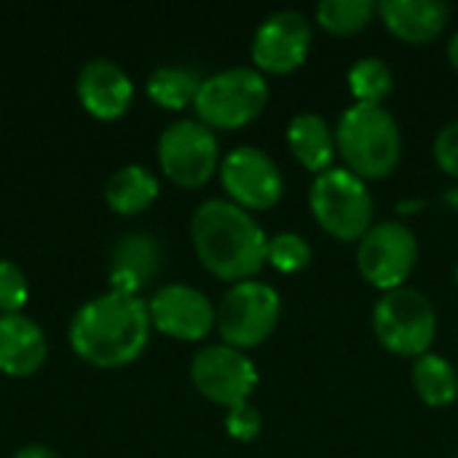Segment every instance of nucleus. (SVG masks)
<instances>
[{"label":"nucleus","mask_w":458,"mask_h":458,"mask_svg":"<svg viewBox=\"0 0 458 458\" xmlns=\"http://www.w3.org/2000/svg\"><path fill=\"white\" fill-rule=\"evenodd\" d=\"M27 295H30V284L24 271L13 260H0V317L21 314Z\"/></svg>","instance_id":"393cba45"},{"label":"nucleus","mask_w":458,"mask_h":458,"mask_svg":"<svg viewBox=\"0 0 458 458\" xmlns=\"http://www.w3.org/2000/svg\"><path fill=\"white\" fill-rule=\"evenodd\" d=\"M48 344L38 322L24 314L0 317V373L30 376L46 362Z\"/></svg>","instance_id":"dca6fc26"},{"label":"nucleus","mask_w":458,"mask_h":458,"mask_svg":"<svg viewBox=\"0 0 458 458\" xmlns=\"http://www.w3.org/2000/svg\"><path fill=\"white\" fill-rule=\"evenodd\" d=\"M335 148L360 180L389 177L403 156V134L384 105H354L335 126Z\"/></svg>","instance_id":"7ed1b4c3"},{"label":"nucleus","mask_w":458,"mask_h":458,"mask_svg":"<svg viewBox=\"0 0 458 458\" xmlns=\"http://www.w3.org/2000/svg\"><path fill=\"white\" fill-rule=\"evenodd\" d=\"M191 239L204 268L233 284L252 279L266 263L263 228L247 209L225 199H207L196 207Z\"/></svg>","instance_id":"f03ea898"},{"label":"nucleus","mask_w":458,"mask_h":458,"mask_svg":"<svg viewBox=\"0 0 458 458\" xmlns=\"http://www.w3.org/2000/svg\"><path fill=\"white\" fill-rule=\"evenodd\" d=\"M161 266V250L148 233H123L110 252V290L140 295L145 284L153 282Z\"/></svg>","instance_id":"2eb2a0df"},{"label":"nucleus","mask_w":458,"mask_h":458,"mask_svg":"<svg viewBox=\"0 0 458 458\" xmlns=\"http://www.w3.org/2000/svg\"><path fill=\"white\" fill-rule=\"evenodd\" d=\"M287 142L293 156L309 172H327L335 156V134L330 131L327 121L317 113H301L287 126Z\"/></svg>","instance_id":"a211bd4d"},{"label":"nucleus","mask_w":458,"mask_h":458,"mask_svg":"<svg viewBox=\"0 0 458 458\" xmlns=\"http://www.w3.org/2000/svg\"><path fill=\"white\" fill-rule=\"evenodd\" d=\"M376 13L378 5L373 0H322L317 5V21L333 35L360 32Z\"/></svg>","instance_id":"4be33fe9"},{"label":"nucleus","mask_w":458,"mask_h":458,"mask_svg":"<svg viewBox=\"0 0 458 458\" xmlns=\"http://www.w3.org/2000/svg\"><path fill=\"white\" fill-rule=\"evenodd\" d=\"M413 386L429 408H445L456 403L458 376L445 357L424 354L413 365Z\"/></svg>","instance_id":"412c9836"},{"label":"nucleus","mask_w":458,"mask_h":458,"mask_svg":"<svg viewBox=\"0 0 458 458\" xmlns=\"http://www.w3.org/2000/svg\"><path fill=\"white\" fill-rule=\"evenodd\" d=\"M75 91H78L81 105L94 118L113 121L129 110L131 97H134V83L121 64H115L113 59L97 56L81 67Z\"/></svg>","instance_id":"4468645a"},{"label":"nucleus","mask_w":458,"mask_h":458,"mask_svg":"<svg viewBox=\"0 0 458 458\" xmlns=\"http://www.w3.org/2000/svg\"><path fill=\"white\" fill-rule=\"evenodd\" d=\"M201 81L196 70L182 64H164L156 67L148 78V94L156 105L166 110H182L196 102V94L201 89Z\"/></svg>","instance_id":"aec40b11"},{"label":"nucleus","mask_w":458,"mask_h":458,"mask_svg":"<svg viewBox=\"0 0 458 458\" xmlns=\"http://www.w3.org/2000/svg\"><path fill=\"white\" fill-rule=\"evenodd\" d=\"M309 204L317 223L338 242H360L373 228V199L368 185L349 169L330 166L317 174Z\"/></svg>","instance_id":"39448f33"},{"label":"nucleus","mask_w":458,"mask_h":458,"mask_svg":"<svg viewBox=\"0 0 458 458\" xmlns=\"http://www.w3.org/2000/svg\"><path fill=\"white\" fill-rule=\"evenodd\" d=\"M448 59H451V64L458 70V32L451 38V43H448Z\"/></svg>","instance_id":"c85d7f7f"},{"label":"nucleus","mask_w":458,"mask_h":458,"mask_svg":"<svg viewBox=\"0 0 458 458\" xmlns=\"http://www.w3.org/2000/svg\"><path fill=\"white\" fill-rule=\"evenodd\" d=\"M266 260L282 274H298L311 263V247L301 233H276L268 239Z\"/></svg>","instance_id":"b1692460"},{"label":"nucleus","mask_w":458,"mask_h":458,"mask_svg":"<svg viewBox=\"0 0 458 458\" xmlns=\"http://www.w3.org/2000/svg\"><path fill=\"white\" fill-rule=\"evenodd\" d=\"M419 263V244L405 223L384 220L376 223L357 250V268L362 279L384 293L400 290Z\"/></svg>","instance_id":"6e6552de"},{"label":"nucleus","mask_w":458,"mask_h":458,"mask_svg":"<svg viewBox=\"0 0 458 458\" xmlns=\"http://www.w3.org/2000/svg\"><path fill=\"white\" fill-rule=\"evenodd\" d=\"M435 158L451 177H458V121H451L435 140Z\"/></svg>","instance_id":"bb28decb"},{"label":"nucleus","mask_w":458,"mask_h":458,"mask_svg":"<svg viewBox=\"0 0 458 458\" xmlns=\"http://www.w3.org/2000/svg\"><path fill=\"white\" fill-rule=\"evenodd\" d=\"M456 284H458V266H456Z\"/></svg>","instance_id":"2f4dec72"},{"label":"nucleus","mask_w":458,"mask_h":458,"mask_svg":"<svg viewBox=\"0 0 458 458\" xmlns=\"http://www.w3.org/2000/svg\"><path fill=\"white\" fill-rule=\"evenodd\" d=\"M282 314L279 293L266 282H239L233 284L217 309V330L223 341L239 352L260 346L276 327Z\"/></svg>","instance_id":"0eeeda50"},{"label":"nucleus","mask_w":458,"mask_h":458,"mask_svg":"<svg viewBox=\"0 0 458 458\" xmlns=\"http://www.w3.org/2000/svg\"><path fill=\"white\" fill-rule=\"evenodd\" d=\"M220 180L231 201L247 212L271 209L284 191V180L274 158L252 145H242L223 158Z\"/></svg>","instance_id":"9b49d317"},{"label":"nucleus","mask_w":458,"mask_h":458,"mask_svg":"<svg viewBox=\"0 0 458 458\" xmlns=\"http://www.w3.org/2000/svg\"><path fill=\"white\" fill-rule=\"evenodd\" d=\"M373 330L386 352L397 357H424L437 335V314L427 295L400 287L384 293L376 303Z\"/></svg>","instance_id":"423d86ee"},{"label":"nucleus","mask_w":458,"mask_h":458,"mask_svg":"<svg viewBox=\"0 0 458 458\" xmlns=\"http://www.w3.org/2000/svg\"><path fill=\"white\" fill-rule=\"evenodd\" d=\"M158 180L150 169L140 164H126L115 169L105 185V201L118 215H140L158 196Z\"/></svg>","instance_id":"6ab92c4d"},{"label":"nucleus","mask_w":458,"mask_h":458,"mask_svg":"<svg viewBox=\"0 0 458 458\" xmlns=\"http://www.w3.org/2000/svg\"><path fill=\"white\" fill-rule=\"evenodd\" d=\"M397 209H400L403 215H405V212H419V209H424V201H403Z\"/></svg>","instance_id":"c756f323"},{"label":"nucleus","mask_w":458,"mask_h":458,"mask_svg":"<svg viewBox=\"0 0 458 458\" xmlns=\"http://www.w3.org/2000/svg\"><path fill=\"white\" fill-rule=\"evenodd\" d=\"M311 48V24L301 11L271 13L252 38V62L260 72L287 75L298 70Z\"/></svg>","instance_id":"f8f14e48"},{"label":"nucleus","mask_w":458,"mask_h":458,"mask_svg":"<svg viewBox=\"0 0 458 458\" xmlns=\"http://www.w3.org/2000/svg\"><path fill=\"white\" fill-rule=\"evenodd\" d=\"M445 201H448L451 207H456L458 209V188H451V191L445 193Z\"/></svg>","instance_id":"7c9ffc66"},{"label":"nucleus","mask_w":458,"mask_h":458,"mask_svg":"<svg viewBox=\"0 0 458 458\" xmlns=\"http://www.w3.org/2000/svg\"><path fill=\"white\" fill-rule=\"evenodd\" d=\"M378 13L392 35L421 46L445 30L451 8L440 0H384L378 3Z\"/></svg>","instance_id":"f3484780"},{"label":"nucleus","mask_w":458,"mask_h":458,"mask_svg":"<svg viewBox=\"0 0 458 458\" xmlns=\"http://www.w3.org/2000/svg\"><path fill=\"white\" fill-rule=\"evenodd\" d=\"M225 429L233 440L239 443H252L260 429H263V416L258 408H252L250 403H242V405H233L228 408L225 413Z\"/></svg>","instance_id":"a878e982"},{"label":"nucleus","mask_w":458,"mask_h":458,"mask_svg":"<svg viewBox=\"0 0 458 458\" xmlns=\"http://www.w3.org/2000/svg\"><path fill=\"white\" fill-rule=\"evenodd\" d=\"M158 161L164 174L182 185L199 188L209 182L220 164V148L215 131L193 118L169 123L158 137Z\"/></svg>","instance_id":"1a4fd4ad"},{"label":"nucleus","mask_w":458,"mask_h":458,"mask_svg":"<svg viewBox=\"0 0 458 458\" xmlns=\"http://www.w3.org/2000/svg\"><path fill=\"white\" fill-rule=\"evenodd\" d=\"M150 322L169 338L201 341L217 325L212 301L191 284H166L148 301Z\"/></svg>","instance_id":"ddd939ff"},{"label":"nucleus","mask_w":458,"mask_h":458,"mask_svg":"<svg viewBox=\"0 0 458 458\" xmlns=\"http://www.w3.org/2000/svg\"><path fill=\"white\" fill-rule=\"evenodd\" d=\"M456 458H458V456H456Z\"/></svg>","instance_id":"473e14b6"},{"label":"nucleus","mask_w":458,"mask_h":458,"mask_svg":"<svg viewBox=\"0 0 458 458\" xmlns=\"http://www.w3.org/2000/svg\"><path fill=\"white\" fill-rule=\"evenodd\" d=\"M268 105V83L255 67H231L201 81L196 115L209 129L233 131L255 121Z\"/></svg>","instance_id":"20e7f679"},{"label":"nucleus","mask_w":458,"mask_h":458,"mask_svg":"<svg viewBox=\"0 0 458 458\" xmlns=\"http://www.w3.org/2000/svg\"><path fill=\"white\" fill-rule=\"evenodd\" d=\"M191 381L207 400L233 408L247 403L255 392L258 370L244 352L228 344H212L196 352L191 362Z\"/></svg>","instance_id":"9d476101"},{"label":"nucleus","mask_w":458,"mask_h":458,"mask_svg":"<svg viewBox=\"0 0 458 458\" xmlns=\"http://www.w3.org/2000/svg\"><path fill=\"white\" fill-rule=\"evenodd\" d=\"M13 458H59L56 451H51L48 445H40V443H35V445H24V448H19Z\"/></svg>","instance_id":"cd10ccee"},{"label":"nucleus","mask_w":458,"mask_h":458,"mask_svg":"<svg viewBox=\"0 0 458 458\" xmlns=\"http://www.w3.org/2000/svg\"><path fill=\"white\" fill-rule=\"evenodd\" d=\"M150 311L140 295L110 290L83 303L70 322L72 352L94 368L131 365L150 341Z\"/></svg>","instance_id":"f257e3e1"},{"label":"nucleus","mask_w":458,"mask_h":458,"mask_svg":"<svg viewBox=\"0 0 458 458\" xmlns=\"http://www.w3.org/2000/svg\"><path fill=\"white\" fill-rule=\"evenodd\" d=\"M349 89L360 105H381L394 89V75L386 62L365 56L349 70Z\"/></svg>","instance_id":"5701e85b"}]
</instances>
